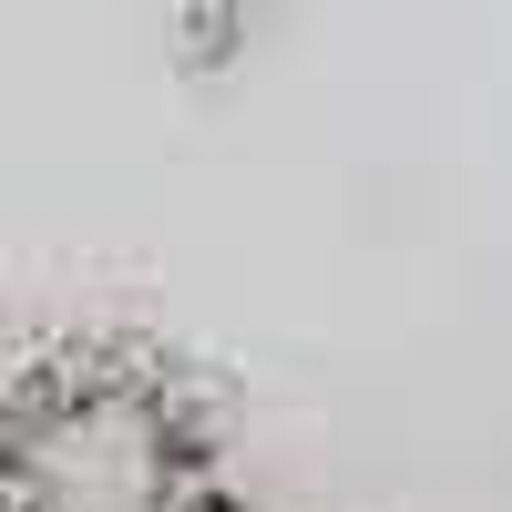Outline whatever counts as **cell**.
<instances>
[{
	"label": "cell",
	"instance_id": "6da1fadb",
	"mask_svg": "<svg viewBox=\"0 0 512 512\" xmlns=\"http://www.w3.org/2000/svg\"><path fill=\"white\" fill-rule=\"evenodd\" d=\"M0 512H226V472L154 369L52 359L0 400Z\"/></svg>",
	"mask_w": 512,
	"mask_h": 512
}]
</instances>
